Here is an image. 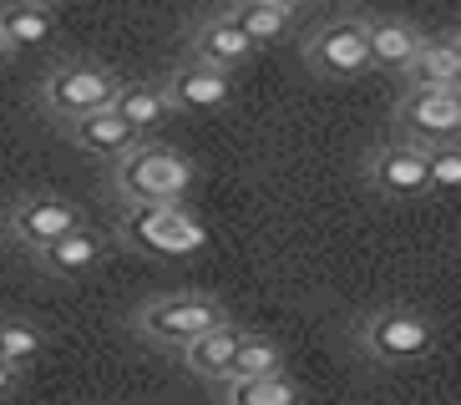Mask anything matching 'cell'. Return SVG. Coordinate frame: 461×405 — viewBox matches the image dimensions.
I'll use <instances>...</instances> for the list:
<instances>
[{"label":"cell","mask_w":461,"mask_h":405,"mask_svg":"<svg viewBox=\"0 0 461 405\" xmlns=\"http://www.w3.org/2000/svg\"><path fill=\"white\" fill-rule=\"evenodd\" d=\"M15 385H21V370L0 360V400H5V395H15Z\"/></svg>","instance_id":"24"},{"label":"cell","mask_w":461,"mask_h":405,"mask_svg":"<svg viewBox=\"0 0 461 405\" xmlns=\"http://www.w3.org/2000/svg\"><path fill=\"white\" fill-rule=\"evenodd\" d=\"M239 345H244V329H239V324H223V329H213V335L193 339L188 350H183V364H188L198 380H218V385H229Z\"/></svg>","instance_id":"15"},{"label":"cell","mask_w":461,"mask_h":405,"mask_svg":"<svg viewBox=\"0 0 461 405\" xmlns=\"http://www.w3.org/2000/svg\"><path fill=\"white\" fill-rule=\"evenodd\" d=\"M36 258H41V269L56 274V279H82V274H92L96 264L107 258V238L92 233V229H77V233H67V238L46 243Z\"/></svg>","instance_id":"13"},{"label":"cell","mask_w":461,"mask_h":405,"mask_svg":"<svg viewBox=\"0 0 461 405\" xmlns=\"http://www.w3.org/2000/svg\"><path fill=\"white\" fill-rule=\"evenodd\" d=\"M366 177L380 198H395V202H416L431 193V148L420 142H406V137H391L380 142L366 162Z\"/></svg>","instance_id":"7"},{"label":"cell","mask_w":461,"mask_h":405,"mask_svg":"<svg viewBox=\"0 0 461 405\" xmlns=\"http://www.w3.org/2000/svg\"><path fill=\"white\" fill-rule=\"evenodd\" d=\"M112 112L127 117L137 132H152V127L173 112V102H167V86H122L117 102H112Z\"/></svg>","instance_id":"19"},{"label":"cell","mask_w":461,"mask_h":405,"mask_svg":"<svg viewBox=\"0 0 461 405\" xmlns=\"http://www.w3.org/2000/svg\"><path fill=\"white\" fill-rule=\"evenodd\" d=\"M46 5H51V0H46Z\"/></svg>","instance_id":"27"},{"label":"cell","mask_w":461,"mask_h":405,"mask_svg":"<svg viewBox=\"0 0 461 405\" xmlns=\"http://www.w3.org/2000/svg\"><path fill=\"white\" fill-rule=\"evenodd\" d=\"M41 350H46V335L31 320H0V360H5V364L26 370Z\"/></svg>","instance_id":"22"},{"label":"cell","mask_w":461,"mask_h":405,"mask_svg":"<svg viewBox=\"0 0 461 405\" xmlns=\"http://www.w3.org/2000/svg\"><path fill=\"white\" fill-rule=\"evenodd\" d=\"M304 67L325 81H355L366 76L370 61V26L366 21H330L325 31H314L304 46Z\"/></svg>","instance_id":"8"},{"label":"cell","mask_w":461,"mask_h":405,"mask_svg":"<svg viewBox=\"0 0 461 405\" xmlns=\"http://www.w3.org/2000/svg\"><path fill=\"white\" fill-rule=\"evenodd\" d=\"M0 31H5L11 46H41V40H51L56 15H51L46 0H11V5L0 11Z\"/></svg>","instance_id":"17"},{"label":"cell","mask_w":461,"mask_h":405,"mask_svg":"<svg viewBox=\"0 0 461 405\" xmlns=\"http://www.w3.org/2000/svg\"><path fill=\"white\" fill-rule=\"evenodd\" d=\"M229 405H299V385L285 370L258 380H229Z\"/></svg>","instance_id":"21"},{"label":"cell","mask_w":461,"mask_h":405,"mask_svg":"<svg viewBox=\"0 0 461 405\" xmlns=\"http://www.w3.org/2000/svg\"><path fill=\"white\" fill-rule=\"evenodd\" d=\"M254 51H258V46L239 26H233L229 15H213V21H203V26L193 31V56H198V61H208V67H218V71L244 67Z\"/></svg>","instance_id":"14"},{"label":"cell","mask_w":461,"mask_h":405,"mask_svg":"<svg viewBox=\"0 0 461 405\" xmlns=\"http://www.w3.org/2000/svg\"><path fill=\"white\" fill-rule=\"evenodd\" d=\"M193 177H198V167L177 148H152V142H142L127 158H117L112 183H117V193L127 202H177L193 188Z\"/></svg>","instance_id":"2"},{"label":"cell","mask_w":461,"mask_h":405,"mask_svg":"<svg viewBox=\"0 0 461 405\" xmlns=\"http://www.w3.org/2000/svg\"><path fill=\"white\" fill-rule=\"evenodd\" d=\"M229 21L244 31L254 46H274V40L289 31V21H294V15L279 11V5H269V0H239V5L229 11Z\"/></svg>","instance_id":"18"},{"label":"cell","mask_w":461,"mask_h":405,"mask_svg":"<svg viewBox=\"0 0 461 405\" xmlns=\"http://www.w3.org/2000/svg\"><path fill=\"white\" fill-rule=\"evenodd\" d=\"M411 86H451L461 92V36H436L420 46V56L406 71Z\"/></svg>","instance_id":"16"},{"label":"cell","mask_w":461,"mask_h":405,"mask_svg":"<svg viewBox=\"0 0 461 405\" xmlns=\"http://www.w3.org/2000/svg\"><path fill=\"white\" fill-rule=\"evenodd\" d=\"M233 96V71H218L208 67V61H183V67L167 76V102H173V112H218L229 107Z\"/></svg>","instance_id":"10"},{"label":"cell","mask_w":461,"mask_h":405,"mask_svg":"<svg viewBox=\"0 0 461 405\" xmlns=\"http://www.w3.org/2000/svg\"><path fill=\"white\" fill-rule=\"evenodd\" d=\"M461 188V142L431 148V193H456Z\"/></svg>","instance_id":"23"},{"label":"cell","mask_w":461,"mask_h":405,"mask_svg":"<svg viewBox=\"0 0 461 405\" xmlns=\"http://www.w3.org/2000/svg\"><path fill=\"white\" fill-rule=\"evenodd\" d=\"M395 137L420 148H447L461 142V92L451 86H411L395 107Z\"/></svg>","instance_id":"6"},{"label":"cell","mask_w":461,"mask_h":405,"mask_svg":"<svg viewBox=\"0 0 461 405\" xmlns=\"http://www.w3.org/2000/svg\"><path fill=\"white\" fill-rule=\"evenodd\" d=\"M279 370H285V345L244 329V345L233 355V380H258V375H279Z\"/></svg>","instance_id":"20"},{"label":"cell","mask_w":461,"mask_h":405,"mask_svg":"<svg viewBox=\"0 0 461 405\" xmlns=\"http://www.w3.org/2000/svg\"><path fill=\"white\" fill-rule=\"evenodd\" d=\"M223 324H229V310L208 294H163L137 310V335L152 345H173V350H188L193 339L213 335Z\"/></svg>","instance_id":"3"},{"label":"cell","mask_w":461,"mask_h":405,"mask_svg":"<svg viewBox=\"0 0 461 405\" xmlns=\"http://www.w3.org/2000/svg\"><path fill=\"white\" fill-rule=\"evenodd\" d=\"M5 229H11L15 243H26V248L41 254L46 243L67 238V233L86 229V223H82V208H77V202L56 198V193H36V198H21L11 213H5Z\"/></svg>","instance_id":"9"},{"label":"cell","mask_w":461,"mask_h":405,"mask_svg":"<svg viewBox=\"0 0 461 405\" xmlns=\"http://www.w3.org/2000/svg\"><path fill=\"white\" fill-rule=\"evenodd\" d=\"M269 5H279V11L299 15V11H304V5H314V0H269Z\"/></svg>","instance_id":"25"},{"label":"cell","mask_w":461,"mask_h":405,"mask_svg":"<svg viewBox=\"0 0 461 405\" xmlns=\"http://www.w3.org/2000/svg\"><path fill=\"white\" fill-rule=\"evenodd\" d=\"M122 86L127 81L117 76V71L96 67V61H67V67H56L51 76L41 81V102H46L51 117L77 122V117H86V112L112 107Z\"/></svg>","instance_id":"5"},{"label":"cell","mask_w":461,"mask_h":405,"mask_svg":"<svg viewBox=\"0 0 461 405\" xmlns=\"http://www.w3.org/2000/svg\"><path fill=\"white\" fill-rule=\"evenodd\" d=\"M67 132H71V142H77L82 152H92V158H112V162L127 158L132 148H142V132H137L127 117H117L112 107L67 122Z\"/></svg>","instance_id":"11"},{"label":"cell","mask_w":461,"mask_h":405,"mask_svg":"<svg viewBox=\"0 0 461 405\" xmlns=\"http://www.w3.org/2000/svg\"><path fill=\"white\" fill-rule=\"evenodd\" d=\"M15 51V46H11V40H5V31H0V61H5V56H11Z\"/></svg>","instance_id":"26"},{"label":"cell","mask_w":461,"mask_h":405,"mask_svg":"<svg viewBox=\"0 0 461 405\" xmlns=\"http://www.w3.org/2000/svg\"><path fill=\"white\" fill-rule=\"evenodd\" d=\"M122 238L152 258H193L208 243V229L183 202H127Z\"/></svg>","instance_id":"1"},{"label":"cell","mask_w":461,"mask_h":405,"mask_svg":"<svg viewBox=\"0 0 461 405\" xmlns=\"http://www.w3.org/2000/svg\"><path fill=\"white\" fill-rule=\"evenodd\" d=\"M360 345L375 364H416L436 350V324L431 314L411 310V304H385L366 320Z\"/></svg>","instance_id":"4"},{"label":"cell","mask_w":461,"mask_h":405,"mask_svg":"<svg viewBox=\"0 0 461 405\" xmlns=\"http://www.w3.org/2000/svg\"><path fill=\"white\" fill-rule=\"evenodd\" d=\"M370 26V61L380 71H395V76H406L411 61L420 56L426 36H420L411 21H395V15H380V21H366Z\"/></svg>","instance_id":"12"}]
</instances>
